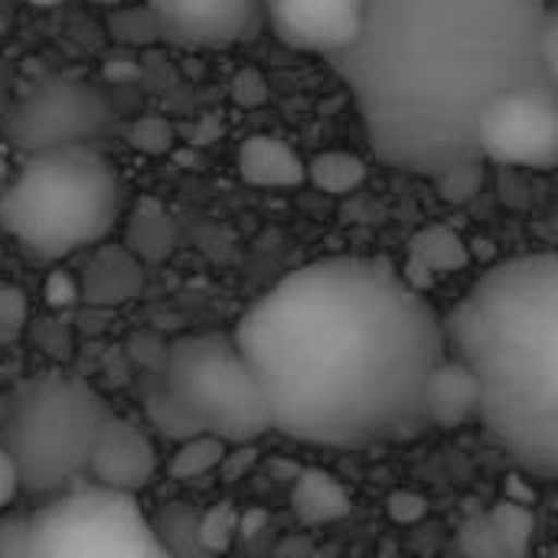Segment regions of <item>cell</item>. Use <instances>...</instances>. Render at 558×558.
<instances>
[{
  "label": "cell",
  "mask_w": 558,
  "mask_h": 558,
  "mask_svg": "<svg viewBox=\"0 0 558 558\" xmlns=\"http://www.w3.org/2000/svg\"><path fill=\"white\" fill-rule=\"evenodd\" d=\"M160 39L180 46H229L255 33L262 0H144Z\"/></svg>",
  "instance_id": "cell-10"
},
{
  "label": "cell",
  "mask_w": 558,
  "mask_h": 558,
  "mask_svg": "<svg viewBox=\"0 0 558 558\" xmlns=\"http://www.w3.org/2000/svg\"><path fill=\"white\" fill-rule=\"evenodd\" d=\"M539 59H543L546 75H549V78L558 85V16L556 13L546 20L543 39H539Z\"/></svg>",
  "instance_id": "cell-29"
},
{
  "label": "cell",
  "mask_w": 558,
  "mask_h": 558,
  "mask_svg": "<svg viewBox=\"0 0 558 558\" xmlns=\"http://www.w3.org/2000/svg\"><path fill=\"white\" fill-rule=\"evenodd\" d=\"M46 298H49V304H72L75 298H78V284H75V278L72 275H65V271H56L52 278H49V288H46Z\"/></svg>",
  "instance_id": "cell-32"
},
{
  "label": "cell",
  "mask_w": 558,
  "mask_h": 558,
  "mask_svg": "<svg viewBox=\"0 0 558 558\" xmlns=\"http://www.w3.org/2000/svg\"><path fill=\"white\" fill-rule=\"evenodd\" d=\"M147 412H150V422H154L163 435H170L177 445L186 441V438H193V435H199L196 422L190 418V412L180 405V399H177L167 386H160V389H154V392L147 396Z\"/></svg>",
  "instance_id": "cell-22"
},
{
  "label": "cell",
  "mask_w": 558,
  "mask_h": 558,
  "mask_svg": "<svg viewBox=\"0 0 558 558\" xmlns=\"http://www.w3.org/2000/svg\"><path fill=\"white\" fill-rule=\"evenodd\" d=\"M546 0H360L356 36L330 56L386 167L438 177L477 157L484 111L556 82L539 59Z\"/></svg>",
  "instance_id": "cell-2"
},
{
  "label": "cell",
  "mask_w": 558,
  "mask_h": 558,
  "mask_svg": "<svg viewBox=\"0 0 558 558\" xmlns=\"http://www.w3.org/2000/svg\"><path fill=\"white\" fill-rule=\"evenodd\" d=\"M26 3H33V7H59L65 0H26Z\"/></svg>",
  "instance_id": "cell-35"
},
{
  "label": "cell",
  "mask_w": 558,
  "mask_h": 558,
  "mask_svg": "<svg viewBox=\"0 0 558 558\" xmlns=\"http://www.w3.org/2000/svg\"><path fill=\"white\" fill-rule=\"evenodd\" d=\"M239 533V513L229 504H219L216 510H209L199 523H196V543L206 556L226 553L232 546Z\"/></svg>",
  "instance_id": "cell-25"
},
{
  "label": "cell",
  "mask_w": 558,
  "mask_h": 558,
  "mask_svg": "<svg viewBox=\"0 0 558 558\" xmlns=\"http://www.w3.org/2000/svg\"><path fill=\"white\" fill-rule=\"evenodd\" d=\"M88 3H95V7H111V10H118V7H128L131 0H88Z\"/></svg>",
  "instance_id": "cell-33"
},
{
  "label": "cell",
  "mask_w": 558,
  "mask_h": 558,
  "mask_svg": "<svg viewBox=\"0 0 558 558\" xmlns=\"http://www.w3.org/2000/svg\"><path fill=\"white\" fill-rule=\"evenodd\" d=\"M389 513H392V520H399V523H415V520L425 517V500H418V497H412V494H396V497L389 500Z\"/></svg>",
  "instance_id": "cell-31"
},
{
  "label": "cell",
  "mask_w": 558,
  "mask_h": 558,
  "mask_svg": "<svg viewBox=\"0 0 558 558\" xmlns=\"http://www.w3.org/2000/svg\"><path fill=\"white\" fill-rule=\"evenodd\" d=\"M111 36L121 43H150L160 39V29L154 23V16L147 13V7H118L111 16Z\"/></svg>",
  "instance_id": "cell-27"
},
{
  "label": "cell",
  "mask_w": 558,
  "mask_h": 558,
  "mask_svg": "<svg viewBox=\"0 0 558 558\" xmlns=\"http://www.w3.org/2000/svg\"><path fill=\"white\" fill-rule=\"evenodd\" d=\"M291 507H294V517L307 526H320V523H333V520H343L353 507L347 487L327 474V471H304L291 490Z\"/></svg>",
  "instance_id": "cell-17"
},
{
  "label": "cell",
  "mask_w": 558,
  "mask_h": 558,
  "mask_svg": "<svg viewBox=\"0 0 558 558\" xmlns=\"http://www.w3.org/2000/svg\"><path fill=\"white\" fill-rule=\"evenodd\" d=\"M268 82H265V75L258 72V69H239L235 72V78H232V98H235V105H242V108H262L265 101H268Z\"/></svg>",
  "instance_id": "cell-28"
},
{
  "label": "cell",
  "mask_w": 558,
  "mask_h": 558,
  "mask_svg": "<svg viewBox=\"0 0 558 558\" xmlns=\"http://www.w3.org/2000/svg\"><path fill=\"white\" fill-rule=\"evenodd\" d=\"M275 36L301 52L333 56L360 26V0H262Z\"/></svg>",
  "instance_id": "cell-11"
},
{
  "label": "cell",
  "mask_w": 558,
  "mask_h": 558,
  "mask_svg": "<svg viewBox=\"0 0 558 558\" xmlns=\"http://www.w3.org/2000/svg\"><path fill=\"white\" fill-rule=\"evenodd\" d=\"M481 415V392L474 376L451 356H445L425 386V422L438 428H464Z\"/></svg>",
  "instance_id": "cell-13"
},
{
  "label": "cell",
  "mask_w": 558,
  "mask_h": 558,
  "mask_svg": "<svg viewBox=\"0 0 558 558\" xmlns=\"http://www.w3.org/2000/svg\"><path fill=\"white\" fill-rule=\"evenodd\" d=\"M177 245V226L167 216V209L154 199H141L137 209L128 219V242L124 248L137 258V262H160L170 255V248Z\"/></svg>",
  "instance_id": "cell-18"
},
{
  "label": "cell",
  "mask_w": 558,
  "mask_h": 558,
  "mask_svg": "<svg viewBox=\"0 0 558 558\" xmlns=\"http://www.w3.org/2000/svg\"><path fill=\"white\" fill-rule=\"evenodd\" d=\"M163 386L190 412L199 435L222 445H248L271 432L262 383L232 333L173 340L163 353Z\"/></svg>",
  "instance_id": "cell-7"
},
{
  "label": "cell",
  "mask_w": 558,
  "mask_h": 558,
  "mask_svg": "<svg viewBox=\"0 0 558 558\" xmlns=\"http://www.w3.org/2000/svg\"><path fill=\"white\" fill-rule=\"evenodd\" d=\"M461 556L464 558H517V553L507 546V539L500 536V530L494 526L490 513L474 517L461 526Z\"/></svg>",
  "instance_id": "cell-23"
},
{
  "label": "cell",
  "mask_w": 558,
  "mask_h": 558,
  "mask_svg": "<svg viewBox=\"0 0 558 558\" xmlns=\"http://www.w3.org/2000/svg\"><path fill=\"white\" fill-rule=\"evenodd\" d=\"M20 497V481H16V468L10 461V454L0 445V513Z\"/></svg>",
  "instance_id": "cell-30"
},
{
  "label": "cell",
  "mask_w": 558,
  "mask_h": 558,
  "mask_svg": "<svg viewBox=\"0 0 558 558\" xmlns=\"http://www.w3.org/2000/svg\"><path fill=\"white\" fill-rule=\"evenodd\" d=\"M154 474H157V448L150 435L137 422L111 412L88 461L92 484L137 497V490H144L154 481Z\"/></svg>",
  "instance_id": "cell-12"
},
{
  "label": "cell",
  "mask_w": 558,
  "mask_h": 558,
  "mask_svg": "<svg viewBox=\"0 0 558 558\" xmlns=\"http://www.w3.org/2000/svg\"><path fill=\"white\" fill-rule=\"evenodd\" d=\"M144 284L141 262L124 248V245H95L85 278H82V294L95 304H121L134 298Z\"/></svg>",
  "instance_id": "cell-16"
},
{
  "label": "cell",
  "mask_w": 558,
  "mask_h": 558,
  "mask_svg": "<svg viewBox=\"0 0 558 558\" xmlns=\"http://www.w3.org/2000/svg\"><path fill=\"white\" fill-rule=\"evenodd\" d=\"M124 209V183L95 147L29 154L0 193V229L43 262L101 245Z\"/></svg>",
  "instance_id": "cell-4"
},
{
  "label": "cell",
  "mask_w": 558,
  "mask_h": 558,
  "mask_svg": "<svg viewBox=\"0 0 558 558\" xmlns=\"http://www.w3.org/2000/svg\"><path fill=\"white\" fill-rule=\"evenodd\" d=\"M235 167H239V177L258 190H294L307 180L304 160L298 157V150L288 141L271 137V134H255L242 141L235 154Z\"/></svg>",
  "instance_id": "cell-14"
},
{
  "label": "cell",
  "mask_w": 558,
  "mask_h": 558,
  "mask_svg": "<svg viewBox=\"0 0 558 558\" xmlns=\"http://www.w3.org/2000/svg\"><path fill=\"white\" fill-rule=\"evenodd\" d=\"M271 432L317 448L418 435L445 360L441 317L386 258L333 255L265 291L235 324Z\"/></svg>",
  "instance_id": "cell-1"
},
{
  "label": "cell",
  "mask_w": 558,
  "mask_h": 558,
  "mask_svg": "<svg viewBox=\"0 0 558 558\" xmlns=\"http://www.w3.org/2000/svg\"><path fill=\"white\" fill-rule=\"evenodd\" d=\"M471 262V252L464 245V239L441 226V222H432L425 229H418L409 242V258H405V268H402V278L412 284V288H425L432 284L435 278L441 275H451V271H461L468 268Z\"/></svg>",
  "instance_id": "cell-15"
},
{
  "label": "cell",
  "mask_w": 558,
  "mask_h": 558,
  "mask_svg": "<svg viewBox=\"0 0 558 558\" xmlns=\"http://www.w3.org/2000/svg\"><path fill=\"white\" fill-rule=\"evenodd\" d=\"M108 402L82 379L49 373L16 389L3 428L20 494L52 497L88 474L95 441L108 422Z\"/></svg>",
  "instance_id": "cell-5"
},
{
  "label": "cell",
  "mask_w": 558,
  "mask_h": 558,
  "mask_svg": "<svg viewBox=\"0 0 558 558\" xmlns=\"http://www.w3.org/2000/svg\"><path fill=\"white\" fill-rule=\"evenodd\" d=\"M435 183H438V193H441L448 203H468V199H474V196L481 193V186H484V160H481V157L461 160V163L441 170V173L435 177Z\"/></svg>",
  "instance_id": "cell-24"
},
{
  "label": "cell",
  "mask_w": 558,
  "mask_h": 558,
  "mask_svg": "<svg viewBox=\"0 0 558 558\" xmlns=\"http://www.w3.org/2000/svg\"><path fill=\"white\" fill-rule=\"evenodd\" d=\"M494 526L500 530V536L507 539V546L517 553V558H530L533 539H536V517L526 504L520 500H500L490 510Z\"/></svg>",
  "instance_id": "cell-21"
},
{
  "label": "cell",
  "mask_w": 558,
  "mask_h": 558,
  "mask_svg": "<svg viewBox=\"0 0 558 558\" xmlns=\"http://www.w3.org/2000/svg\"><path fill=\"white\" fill-rule=\"evenodd\" d=\"M7 108H10V101H7V88H3V82H0V121H3Z\"/></svg>",
  "instance_id": "cell-34"
},
{
  "label": "cell",
  "mask_w": 558,
  "mask_h": 558,
  "mask_svg": "<svg viewBox=\"0 0 558 558\" xmlns=\"http://www.w3.org/2000/svg\"><path fill=\"white\" fill-rule=\"evenodd\" d=\"M222 458H226V445L222 441H216L209 435H193V438L177 445L167 471L177 481H196V477L209 474L213 468H219Z\"/></svg>",
  "instance_id": "cell-20"
},
{
  "label": "cell",
  "mask_w": 558,
  "mask_h": 558,
  "mask_svg": "<svg viewBox=\"0 0 558 558\" xmlns=\"http://www.w3.org/2000/svg\"><path fill=\"white\" fill-rule=\"evenodd\" d=\"M477 157L517 170L558 163V92L549 85L497 98L477 124Z\"/></svg>",
  "instance_id": "cell-9"
},
{
  "label": "cell",
  "mask_w": 558,
  "mask_h": 558,
  "mask_svg": "<svg viewBox=\"0 0 558 558\" xmlns=\"http://www.w3.org/2000/svg\"><path fill=\"white\" fill-rule=\"evenodd\" d=\"M128 144L147 157H160L173 147V124L167 118H157V114L134 118L128 128Z\"/></svg>",
  "instance_id": "cell-26"
},
{
  "label": "cell",
  "mask_w": 558,
  "mask_h": 558,
  "mask_svg": "<svg viewBox=\"0 0 558 558\" xmlns=\"http://www.w3.org/2000/svg\"><path fill=\"white\" fill-rule=\"evenodd\" d=\"M445 356L477 383L481 422L539 481L558 471V262L553 252L484 271L441 317Z\"/></svg>",
  "instance_id": "cell-3"
},
{
  "label": "cell",
  "mask_w": 558,
  "mask_h": 558,
  "mask_svg": "<svg viewBox=\"0 0 558 558\" xmlns=\"http://www.w3.org/2000/svg\"><path fill=\"white\" fill-rule=\"evenodd\" d=\"M0 558H173L137 497L75 484L0 520Z\"/></svg>",
  "instance_id": "cell-6"
},
{
  "label": "cell",
  "mask_w": 558,
  "mask_h": 558,
  "mask_svg": "<svg viewBox=\"0 0 558 558\" xmlns=\"http://www.w3.org/2000/svg\"><path fill=\"white\" fill-rule=\"evenodd\" d=\"M111 121V105L98 88L62 75L39 82L3 114L7 141L26 157L62 147H92V141L108 134Z\"/></svg>",
  "instance_id": "cell-8"
},
{
  "label": "cell",
  "mask_w": 558,
  "mask_h": 558,
  "mask_svg": "<svg viewBox=\"0 0 558 558\" xmlns=\"http://www.w3.org/2000/svg\"><path fill=\"white\" fill-rule=\"evenodd\" d=\"M307 180L330 196L356 193L366 183V163L350 150H324L311 163H304Z\"/></svg>",
  "instance_id": "cell-19"
}]
</instances>
